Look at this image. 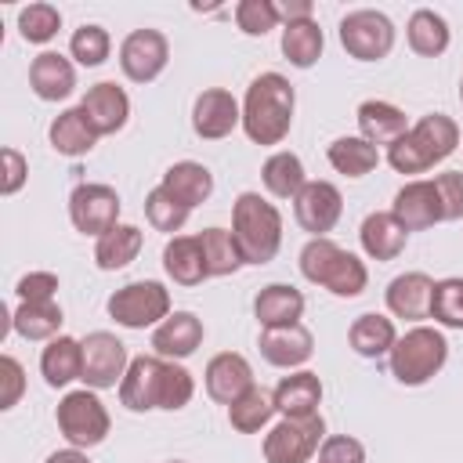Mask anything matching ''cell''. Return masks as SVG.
<instances>
[{"label": "cell", "instance_id": "f546056e", "mask_svg": "<svg viewBox=\"0 0 463 463\" xmlns=\"http://www.w3.org/2000/svg\"><path fill=\"white\" fill-rule=\"evenodd\" d=\"M159 184H163L177 203H184L188 210H195L199 203H206V199L213 195V174H210L203 163H195V159L174 163V166L163 174Z\"/></svg>", "mask_w": 463, "mask_h": 463}, {"label": "cell", "instance_id": "5b68a950", "mask_svg": "<svg viewBox=\"0 0 463 463\" xmlns=\"http://www.w3.org/2000/svg\"><path fill=\"white\" fill-rule=\"evenodd\" d=\"M391 376L405 387H423L449 362V340L434 326H412L391 347Z\"/></svg>", "mask_w": 463, "mask_h": 463}, {"label": "cell", "instance_id": "836d02e7", "mask_svg": "<svg viewBox=\"0 0 463 463\" xmlns=\"http://www.w3.org/2000/svg\"><path fill=\"white\" fill-rule=\"evenodd\" d=\"M405 36H409V47L423 58H438L449 51V22L430 7H420L409 14Z\"/></svg>", "mask_w": 463, "mask_h": 463}, {"label": "cell", "instance_id": "603a6c76", "mask_svg": "<svg viewBox=\"0 0 463 463\" xmlns=\"http://www.w3.org/2000/svg\"><path fill=\"white\" fill-rule=\"evenodd\" d=\"M358 239H362L365 257H373V260H394V257H402V250L409 242V232L398 224V217L391 210H376V213H369L362 221Z\"/></svg>", "mask_w": 463, "mask_h": 463}, {"label": "cell", "instance_id": "7c38bea8", "mask_svg": "<svg viewBox=\"0 0 463 463\" xmlns=\"http://www.w3.org/2000/svg\"><path fill=\"white\" fill-rule=\"evenodd\" d=\"M166 394V358L159 354H137L127 365V376L119 383V402L130 412H152L163 409Z\"/></svg>", "mask_w": 463, "mask_h": 463}, {"label": "cell", "instance_id": "f907efd6", "mask_svg": "<svg viewBox=\"0 0 463 463\" xmlns=\"http://www.w3.org/2000/svg\"><path fill=\"white\" fill-rule=\"evenodd\" d=\"M275 11H279V22L289 25V22H307L311 18V0H275Z\"/></svg>", "mask_w": 463, "mask_h": 463}, {"label": "cell", "instance_id": "5bb4252c", "mask_svg": "<svg viewBox=\"0 0 463 463\" xmlns=\"http://www.w3.org/2000/svg\"><path fill=\"white\" fill-rule=\"evenodd\" d=\"M344 213V195L333 181H307L293 199V217L311 239H326Z\"/></svg>", "mask_w": 463, "mask_h": 463}, {"label": "cell", "instance_id": "ffe728a7", "mask_svg": "<svg viewBox=\"0 0 463 463\" xmlns=\"http://www.w3.org/2000/svg\"><path fill=\"white\" fill-rule=\"evenodd\" d=\"M80 109L87 112V119H90V127L98 130V137H105V134H116V130H123V127H127L130 98H127V90H123V87H116L112 80H101V83L87 87V94H83Z\"/></svg>", "mask_w": 463, "mask_h": 463}, {"label": "cell", "instance_id": "484cf974", "mask_svg": "<svg viewBox=\"0 0 463 463\" xmlns=\"http://www.w3.org/2000/svg\"><path fill=\"white\" fill-rule=\"evenodd\" d=\"M47 137H51V148L61 152V156H69V159L87 156L98 145V130L90 127V119H87V112L80 105L58 112L51 119V127H47Z\"/></svg>", "mask_w": 463, "mask_h": 463}, {"label": "cell", "instance_id": "4316f807", "mask_svg": "<svg viewBox=\"0 0 463 463\" xmlns=\"http://www.w3.org/2000/svg\"><path fill=\"white\" fill-rule=\"evenodd\" d=\"M163 271L177 282V286H199L203 279H210L199 235H174L163 246Z\"/></svg>", "mask_w": 463, "mask_h": 463}, {"label": "cell", "instance_id": "30bf717a", "mask_svg": "<svg viewBox=\"0 0 463 463\" xmlns=\"http://www.w3.org/2000/svg\"><path fill=\"white\" fill-rule=\"evenodd\" d=\"M80 344H83V376L80 380L90 391H109V387L123 383L130 358H127V344L116 333L98 329V333H87Z\"/></svg>", "mask_w": 463, "mask_h": 463}, {"label": "cell", "instance_id": "7bdbcfd3", "mask_svg": "<svg viewBox=\"0 0 463 463\" xmlns=\"http://www.w3.org/2000/svg\"><path fill=\"white\" fill-rule=\"evenodd\" d=\"M109 51H112V40L101 25H80L69 40V54L87 69H98L109 58Z\"/></svg>", "mask_w": 463, "mask_h": 463}, {"label": "cell", "instance_id": "816d5d0a", "mask_svg": "<svg viewBox=\"0 0 463 463\" xmlns=\"http://www.w3.org/2000/svg\"><path fill=\"white\" fill-rule=\"evenodd\" d=\"M43 463H90V459H87L83 449H58V452H51Z\"/></svg>", "mask_w": 463, "mask_h": 463}, {"label": "cell", "instance_id": "c3c4849f", "mask_svg": "<svg viewBox=\"0 0 463 463\" xmlns=\"http://www.w3.org/2000/svg\"><path fill=\"white\" fill-rule=\"evenodd\" d=\"M14 293H18V300H54V293H58V275H54V271H29V275L18 279Z\"/></svg>", "mask_w": 463, "mask_h": 463}, {"label": "cell", "instance_id": "8fae6325", "mask_svg": "<svg viewBox=\"0 0 463 463\" xmlns=\"http://www.w3.org/2000/svg\"><path fill=\"white\" fill-rule=\"evenodd\" d=\"M69 221H72L76 232L101 239L109 228L119 224V195H116V188L94 184V181L76 184L72 195H69Z\"/></svg>", "mask_w": 463, "mask_h": 463}, {"label": "cell", "instance_id": "e575fe53", "mask_svg": "<svg viewBox=\"0 0 463 463\" xmlns=\"http://www.w3.org/2000/svg\"><path fill=\"white\" fill-rule=\"evenodd\" d=\"M260 181L275 199H297V192L307 184L304 163L293 152H271L260 166Z\"/></svg>", "mask_w": 463, "mask_h": 463}, {"label": "cell", "instance_id": "9c48e42d", "mask_svg": "<svg viewBox=\"0 0 463 463\" xmlns=\"http://www.w3.org/2000/svg\"><path fill=\"white\" fill-rule=\"evenodd\" d=\"M340 43L354 61H380L394 47V22L373 7L347 11L340 18Z\"/></svg>", "mask_w": 463, "mask_h": 463}, {"label": "cell", "instance_id": "7a4b0ae2", "mask_svg": "<svg viewBox=\"0 0 463 463\" xmlns=\"http://www.w3.org/2000/svg\"><path fill=\"white\" fill-rule=\"evenodd\" d=\"M459 145V127L445 112H427L409 127L405 137H398L387 148V163L398 174H427L434 163L449 159Z\"/></svg>", "mask_w": 463, "mask_h": 463}, {"label": "cell", "instance_id": "1f68e13d", "mask_svg": "<svg viewBox=\"0 0 463 463\" xmlns=\"http://www.w3.org/2000/svg\"><path fill=\"white\" fill-rule=\"evenodd\" d=\"M61 322H65V315L54 300H22L11 311V329L22 340H54Z\"/></svg>", "mask_w": 463, "mask_h": 463}, {"label": "cell", "instance_id": "8992f818", "mask_svg": "<svg viewBox=\"0 0 463 463\" xmlns=\"http://www.w3.org/2000/svg\"><path fill=\"white\" fill-rule=\"evenodd\" d=\"M54 420H58V430L61 438L69 441V449H94L109 438V409L105 402L98 398V391L83 387V391H69L58 409H54Z\"/></svg>", "mask_w": 463, "mask_h": 463}, {"label": "cell", "instance_id": "bcb514c9", "mask_svg": "<svg viewBox=\"0 0 463 463\" xmlns=\"http://www.w3.org/2000/svg\"><path fill=\"white\" fill-rule=\"evenodd\" d=\"M318 463H365V445L347 434H329L318 449Z\"/></svg>", "mask_w": 463, "mask_h": 463}, {"label": "cell", "instance_id": "74e56055", "mask_svg": "<svg viewBox=\"0 0 463 463\" xmlns=\"http://www.w3.org/2000/svg\"><path fill=\"white\" fill-rule=\"evenodd\" d=\"M199 246H203V257H206L210 275H217V279L235 275V271L246 264V260H242V250H239V242H235V235L224 232V228H206V232H199Z\"/></svg>", "mask_w": 463, "mask_h": 463}, {"label": "cell", "instance_id": "d6a6232c", "mask_svg": "<svg viewBox=\"0 0 463 463\" xmlns=\"http://www.w3.org/2000/svg\"><path fill=\"white\" fill-rule=\"evenodd\" d=\"M141 242H145V235L137 224H116L94 242V264L101 271H119L141 253Z\"/></svg>", "mask_w": 463, "mask_h": 463}, {"label": "cell", "instance_id": "ba28073f", "mask_svg": "<svg viewBox=\"0 0 463 463\" xmlns=\"http://www.w3.org/2000/svg\"><path fill=\"white\" fill-rule=\"evenodd\" d=\"M326 441V420L315 416H282L264 434V459L268 463H307Z\"/></svg>", "mask_w": 463, "mask_h": 463}, {"label": "cell", "instance_id": "b9f144b4", "mask_svg": "<svg viewBox=\"0 0 463 463\" xmlns=\"http://www.w3.org/2000/svg\"><path fill=\"white\" fill-rule=\"evenodd\" d=\"M61 29V11L54 4H29L18 11V33L25 43H47Z\"/></svg>", "mask_w": 463, "mask_h": 463}, {"label": "cell", "instance_id": "8d00e7d4", "mask_svg": "<svg viewBox=\"0 0 463 463\" xmlns=\"http://www.w3.org/2000/svg\"><path fill=\"white\" fill-rule=\"evenodd\" d=\"M322 47H326V36H322V29H318L315 18L282 25V54L289 58V65L311 69L322 58Z\"/></svg>", "mask_w": 463, "mask_h": 463}, {"label": "cell", "instance_id": "9a60e30c", "mask_svg": "<svg viewBox=\"0 0 463 463\" xmlns=\"http://www.w3.org/2000/svg\"><path fill=\"white\" fill-rule=\"evenodd\" d=\"M391 213L398 217V224L405 232H423V228H434L445 221L441 213V195L434 188V177H416V181H405L398 192H394V203H391Z\"/></svg>", "mask_w": 463, "mask_h": 463}, {"label": "cell", "instance_id": "4dcf8cb0", "mask_svg": "<svg viewBox=\"0 0 463 463\" xmlns=\"http://www.w3.org/2000/svg\"><path fill=\"white\" fill-rule=\"evenodd\" d=\"M347 340H351V351L362 354V358H383L391 354L394 340H398V329H394V318L380 315V311H365L351 322L347 329Z\"/></svg>", "mask_w": 463, "mask_h": 463}, {"label": "cell", "instance_id": "83f0119b", "mask_svg": "<svg viewBox=\"0 0 463 463\" xmlns=\"http://www.w3.org/2000/svg\"><path fill=\"white\" fill-rule=\"evenodd\" d=\"M271 398H275V409L282 416H315L322 405V380L307 369H297V373L279 380Z\"/></svg>", "mask_w": 463, "mask_h": 463}, {"label": "cell", "instance_id": "44dd1931", "mask_svg": "<svg viewBox=\"0 0 463 463\" xmlns=\"http://www.w3.org/2000/svg\"><path fill=\"white\" fill-rule=\"evenodd\" d=\"M430 297H434V279L427 271H405V275L391 279L387 293H383L387 311L405 322L430 318Z\"/></svg>", "mask_w": 463, "mask_h": 463}, {"label": "cell", "instance_id": "ab89813d", "mask_svg": "<svg viewBox=\"0 0 463 463\" xmlns=\"http://www.w3.org/2000/svg\"><path fill=\"white\" fill-rule=\"evenodd\" d=\"M188 206L184 203H177L163 184H156L148 195H145V217H148V224L156 228V232H166V235H174V232H181L184 228V221H188Z\"/></svg>", "mask_w": 463, "mask_h": 463}, {"label": "cell", "instance_id": "cb8c5ba5", "mask_svg": "<svg viewBox=\"0 0 463 463\" xmlns=\"http://www.w3.org/2000/svg\"><path fill=\"white\" fill-rule=\"evenodd\" d=\"M358 130H362V137L369 145H387L391 148L398 137L409 134V119H405V112L398 105L369 98V101L358 105Z\"/></svg>", "mask_w": 463, "mask_h": 463}, {"label": "cell", "instance_id": "ac0fdd59", "mask_svg": "<svg viewBox=\"0 0 463 463\" xmlns=\"http://www.w3.org/2000/svg\"><path fill=\"white\" fill-rule=\"evenodd\" d=\"M203 336H206V329L192 311H170V318H163L152 329V351L166 362H181L199 351Z\"/></svg>", "mask_w": 463, "mask_h": 463}, {"label": "cell", "instance_id": "2e32d148", "mask_svg": "<svg viewBox=\"0 0 463 463\" xmlns=\"http://www.w3.org/2000/svg\"><path fill=\"white\" fill-rule=\"evenodd\" d=\"M242 123V105L224 87H210L192 105V130L203 141H221Z\"/></svg>", "mask_w": 463, "mask_h": 463}, {"label": "cell", "instance_id": "60d3db41", "mask_svg": "<svg viewBox=\"0 0 463 463\" xmlns=\"http://www.w3.org/2000/svg\"><path fill=\"white\" fill-rule=\"evenodd\" d=\"M430 318L445 329H463V279H441L434 282V297H430Z\"/></svg>", "mask_w": 463, "mask_h": 463}, {"label": "cell", "instance_id": "f35d334b", "mask_svg": "<svg viewBox=\"0 0 463 463\" xmlns=\"http://www.w3.org/2000/svg\"><path fill=\"white\" fill-rule=\"evenodd\" d=\"M275 398L264 391V387H250L235 405H228V423L239 430V434H257L260 427L271 423L275 416Z\"/></svg>", "mask_w": 463, "mask_h": 463}, {"label": "cell", "instance_id": "7dc6e473", "mask_svg": "<svg viewBox=\"0 0 463 463\" xmlns=\"http://www.w3.org/2000/svg\"><path fill=\"white\" fill-rule=\"evenodd\" d=\"M25 391V369L14 354L0 358V409H14Z\"/></svg>", "mask_w": 463, "mask_h": 463}, {"label": "cell", "instance_id": "d4e9b609", "mask_svg": "<svg viewBox=\"0 0 463 463\" xmlns=\"http://www.w3.org/2000/svg\"><path fill=\"white\" fill-rule=\"evenodd\" d=\"M253 315H257V322L264 329L293 326L304 315V293L297 286H289V282H271L253 297Z\"/></svg>", "mask_w": 463, "mask_h": 463}, {"label": "cell", "instance_id": "277c9868", "mask_svg": "<svg viewBox=\"0 0 463 463\" xmlns=\"http://www.w3.org/2000/svg\"><path fill=\"white\" fill-rule=\"evenodd\" d=\"M300 275L307 282L329 289L333 297H358L365 289V282H369L365 264L351 250L336 246L329 235L304 242V250H300Z\"/></svg>", "mask_w": 463, "mask_h": 463}, {"label": "cell", "instance_id": "52a82bcc", "mask_svg": "<svg viewBox=\"0 0 463 463\" xmlns=\"http://www.w3.org/2000/svg\"><path fill=\"white\" fill-rule=\"evenodd\" d=\"M105 307H109V318H116V326L148 329V326H159L163 318H170V289L156 279H137V282L119 286Z\"/></svg>", "mask_w": 463, "mask_h": 463}, {"label": "cell", "instance_id": "f1b7e54d", "mask_svg": "<svg viewBox=\"0 0 463 463\" xmlns=\"http://www.w3.org/2000/svg\"><path fill=\"white\" fill-rule=\"evenodd\" d=\"M40 373L47 387H69L83 376V344L76 336H54L40 351Z\"/></svg>", "mask_w": 463, "mask_h": 463}, {"label": "cell", "instance_id": "4fadbf2b", "mask_svg": "<svg viewBox=\"0 0 463 463\" xmlns=\"http://www.w3.org/2000/svg\"><path fill=\"white\" fill-rule=\"evenodd\" d=\"M170 61V40L159 29H134L119 43V69L130 83H152Z\"/></svg>", "mask_w": 463, "mask_h": 463}, {"label": "cell", "instance_id": "681fc988", "mask_svg": "<svg viewBox=\"0 0 463 463\" xmlns=\"http://www.w3.org/2000/svg\"><path fill=\"white\" fill-rule=\"evenodd\" d=\"M0 159H4V177H0V192L4 195H14L22 184H25V177H29V163H25V156L18 152V148H4L0 152Z\"/></svg>", "mask_w": 463, "mask_h": 463}, {"label": "cell", "instance_id": "f5cc1de1", "mask_svg": "<svg viewBox=\"0 0 463 463\" xmlns=\"http://www.w3.org/2000/svg\"><path fill=\"white\" fill-rule=\"evenodd\" d=\"M459 101H463V80H459Z\"/></svg>", "mask_w": 463, "mask_h": 463}, {"label": "cell", "instance_id": "e0dca14e", "mask_svg": "<svg viewBox=\"0 0 463 463\" xmlns=\"http://www.w3.org/2000/svg\"><path fill=\"white\" fill-rule=\"evenodd\" d=\"M203 383H206V394L217 402V405H235L253 383V369L250 362L239 354V351H221L206 362V373H203Z\"/></svg>", "mask_w": 463, "mask_h": 463}, {"label": "cell", "instance_id": "3957f363", "mask_svg": "<svg viewBox=\"0 0 463 463\" xmlns=\"http://www.w3.org/2000/svg\"><path fill=\"white\" fill-rule=\"evenodd\" d=\"M232 235H235L246 264L275 260V253L282 246V213H279V206L268 203L260 192H242L232 203Z\"/></svg>", "mask_w": 463, "mask_h": 463}, {"label": "cell", "instance_id": "6da1fadb", "mask_svg": "<svg viewBox=\"0 0 463 463\" xmlns=\"http://www.w3.org/2000/svg\"><path fill=\"white\" fill-rule=\"evenodd\" d=\"M297 94L282 72H260L242 98V130L253 145H279L293 127Z\"/></svg>", "mask_w": 463, "mask_h": 463}, {"label": "cell", "instance_id": "d6986e66", "mask_svg": "<svg viewBox=\"0 0 463 463\" xmlns=\"http://www.w3.org/2000/svg\"><path fill=\"white\" fill-rule=\"evenodd\" d=\"M260 358L275 369H297L311 358L315 351V336L307 326L293 322V326H275V329H264L260 333Z\"/></svg>", "mask_w": 463, "mask_h": 463}, {"label": "cell", "instance_id": "ee69618b", "mask_svg": "<svg viewBox=\"0 0 463 463\" xmlns=\"http://www.w3.org/2000/svg\"><path fill=\"white\" fill-rule=\"evenodd\" d=\"M235 22L246 36H264L279 25V11L275 0H239L235 4Z\"/></svg>", "mask_w": 463, "mask_h": 463}, {"label": "cell", "instance_id": "d590c367", "mask_svg": "<svg viewBox=\"0 0 463 463\" xmlns=\"http://www.w3.org/2000/svg\"><path fill=\"white\" fill-rule=\"evenodd\" d=\"M329 166L336 170V174H344V177H365V174H373L376 170V163H380V152H376V145H369L362 134L358 137H336L333 145H329Z\"/></svg>", "mask_w": 463, "mask_h": 463}, {"label": "cell", "instance_id": "7402d4cb", "mask_svg": "<svg viewBox=\"0 0 463 463\" xmlns=\"http://www.w3.org/2000/svg\"><path fill=\"white\" fill-rule=\"evenodd\" d=\"M29 87L40 101H65L76 90V69L65 54L58 51H43L33 58L29 65Z\"/></svg>", "mask_w": 463, "mask_h": 463}, {"label": "cell", "instance_id": "f6af8a7d", "mask_svg": "<svg viewBox=\"0 0 463 463\" xmlns=\"http://www.w3.org/2000/svg\"><path fill=\"white\" fill-rule=\"evenodd\" d=\"M434 188H438V195H441V213H445V221H459V217H463V170L434 174Z\"/></svg>", "mask_w": 463, "mask_h": 463}, {"label": "cell", "instance_id": "db71d44e", "mask_svg": "<svg viewBox=\"0 0 463 463\" xmlns=\"http://www.w3.org/2000/svg\"><path fill=\"white\" fill-rule=\"evenodd\" d=\"M166 463H184V459H166Z\"/></svg>", "mask_w": 463, "mask_h": 463}]
</instances>
